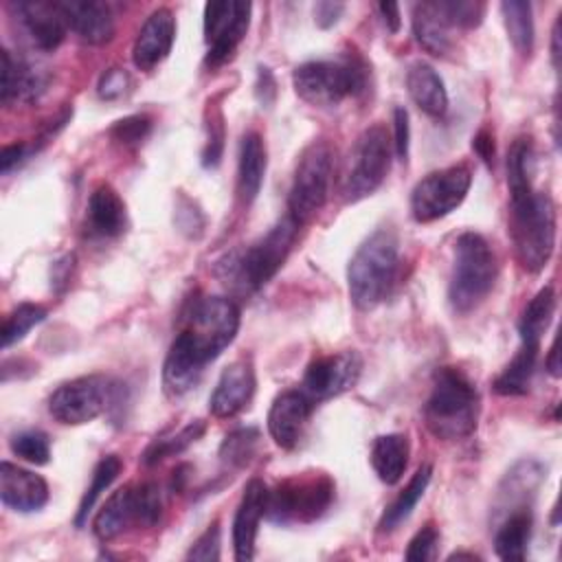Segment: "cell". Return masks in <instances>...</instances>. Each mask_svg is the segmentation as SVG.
Segmentation results:
<instances>
[{
	"instance_id": "obj_26",
	"label": "cell",
	"mask_w": 562,
	"mask_h": 562,
	"mask_svg": "<svg viewBox=\"0 0 562 562\" xmlns=\"http://www.w3.org/2000/svg\"><path fill=\"white\" fill-rule=\"evenodd\" d=\"M130 522H136V503H134V485H125L116 490L105 505L94 516V536L103 542L123 533Z\"/></svg>"
},
{
	"instance_id": "obj_10",
	"label": "cell",
	"mask_w": 562,
	"mask_h": 562,
	"mask_svg": "<svg viewBox=\"0 0 562 562\" xmlns=\"http://www.w3.org/2000/svg\"><path fill=\"white\" fill-rule=\"evenodd\" d=\"M391 145L393 143L382 125H371L358 136L342 184L347 202H358L371 195L384 182L391 169Z\"/></svg>"
},
{
	"instance_id": "obj_13",
	"label": "cell",
	"mask_w": 562,
	"mask_h": 562,
	"mask_svg": "<svg viewBox=\"0 0 562 562\" xmlns=\"http://www.w3.org/2000/svg\"><path fill=\"white\" fill-rule=\"evenodd\" d=\"M250 22V4L222 0V2H206L204 7V40L209 44L206 64L220 66L239 46L248 31Z\"/></svg>"
},
{
	"instance_id": "obj_51",
	"label": "cell",
	"mask_w": 562,
	"mask_h": 562,
	"mask_svg": "<svg viewBox=\"0 0 562 562\" xmlns=\"http://www.w3.org/2000/svg\"><path fill=\"white\" fill-rule=\"evenodd\" d=\"M560 18L562 15H558V20L553 24V31H551V59H553L555 68L560 66Z\"/></svg>"
},
{
	"instance_id": "obj_1",
	"label": "cell",
	"mask_w": 562,
	"mask_h": 562,
	"mask_svg": "<svg viewBox=\"0 0 562 562\" xmlns=\"http://www.w3.org/2000/svg\"><path fill=\"white\" fill-rule=\"evenodd\" d=\"M237 329L239 310L231 299L204 296L193 301L184 316V327L173 338L165 358V391L171 397L189 393L200 382L204 367L233 342Z\"/></svg>"
},
{
	"instance_id": "obj_43",
	"label": "cell",
	"mask_w": 562,
	"mask_h": 562,
	"mask_svg": "<svg viewBox=\"0 0 562 562\" xmlns=\"http://www.w3.org/2000/svg\"><path fill=\"white\" fill-rule=\"evenodd\" d=\"M130 83H132V79H130L127 70L114 66V68H108V70L99 77L97 92H99L101 99L114 101V99L123 97V94L130 90Z\"/></svg>"
},
{
	"instance_id": "obj_17",
	"label": "cell",
	"mask_w": 562,
	"mask_h": 562,
	"mask_svg": "<svg viewBox=\"0 0 562 562\" xmlns=\"http://www.w3.org/2000/svg\"><path fill=\"white\" fill-rule=\"evenodd\" d=\"M314 402L303 391H285L268 411V432L281 448H294L312 415Z\"/></svg>"
},
{
	"instance_id": "obj_48",
	"label": "cell",
	"mask_w": 562,
	"mask_h": 562,
	"mask_svg": "<svg viewBox=\"0 0 562 562\" xmlns=\"http://www.w3.org/2000/svg\"><path fill=\"white\" fill-rule=\"evenodd\" d=\"M22 158H26V145L24 143H13L2 147L0 154V171L9 173L18 162H22Z\"/></svg>"
},
{
	"instance_id": "obj_49",
	"label": "cell",
	"mask_w": 562,
	"mask_h": 562,
	"mask_svg": "<svg viewBox=\"0 0 562 562\" xmlns=\"http://www.w3.org/2000/svg\"><path fill=\"white\" fill-rule=\"evenodd\" d=\"M472 147L483 162H494V136L487 130H479V134L472 138Z\"/></svg>"
},
{
	"instance_id": "obj_33",
	"label": "cell",
	"mask_w": 562,
	"mask_h": 562,
	"mask_svg": "<svg viewBox=\"0 0 562 562\" xmlns=\"http://www.w3.org/2000/svg\"><path fill=\"white\" fill-rule=\"evenodd\" d=\"M507 35L520 55H529L533 48V18L531 4L522 0H507L501 4Z\"/></svg>"
},
{
	"instance_id": "obj_40",
	"label": "cell",
	"mask_w": 562,
	"mask_h": 562,
	"mask_svg": "<svg viewBox=\"0 0 562 562\" xmlns=\"http://www.w3.org/2000/svg\"><path fill=\"white\" fill-rule=\"evenodd\" d=\"M134 503H136V522L151 527L158 522L162 512V498L156 483L134 485Z\"/></svg>"
},
{
	"instance_id": "obj_31",
	"label": "cell",
	"mask_w": 562,
	"mask_h": 562,
	"mask_svg": "<svg viewBox=\"0 0 562 562\" xmlns=\"http://www.w3.org/2000/svg\"><path fill=\"white\" fill-rule=\"evenodd\" d=\"M430 476H432V468L428 463L417 468V472L413 474L408 485L397 494V498L382 514L380 525H378L380 531H393L395 527H400L411 516V512L415 509L417 501L424 496V492H426V487L430 483Z\"/></svg>"
},
{
	"instance_id": "obj_41",
	"label": "cell",
	"mask_w": 562,
	"mask_h": 562,
	"mask_svg": "<svg viewBox=\"0 0 562 562\" xmlns=\"http://www.w3.org/2000/svg\"><path fill=\"white\" fill-rule=\"evenodd\" d=\"M149 130H151V119L149 116L132 114V116H125V119L116 121L110 127V136L114 140H119L121 145H138L140 140L147 138Z\"/></svg>"
},
{
	"instance_id": "obj_6",
	"label": "cell",
	"mask_w": 562,
	"mask_h": 562,
	"mask_svg": "<svg viewBox=\"0 0 562 562\" xmlns=\"http://www.w3.org/2000/svg\"><path fill=\"white\" fill-rule=\"evenodd\" d=\"M496 281V257L479 233H463L454 244L448 299L454 312L468 314L490 294Z\"/></svg>"
},
{
	"instance_id": "obj_25",
	"label": "cell",
	"mask_w": 562,
	"mask_h": 562,
	"mask_svg": "<svg viewBox=\"0 0 562 562\" xmlns=\"http://www.w3.org/2000/svg\"><path fill=\"white\" fill-rule=\"evenodd\" d=\"M406 88L415 105L428 116H443L448 110V92L437 70L424 61H415L406 72Z\"/></svg>"
},
{
	"instance_id": "obj_27",
	"label": "cell",
	"mask_w": 562,
	"mask_h": 562,
	"mask_svg": "<svg viewBox=\"0 0 562 562\" xmlns=\"http://www.w3.org/2000/svg\"><path fill=\"white\" fill-rule=\"evenodd\" d=\"M408 452H411L408 439L400 432L375 437L371 446V465L378 479L386 485H395L406 470Z\"/></svg>"
},
{
	"instance_id": "obj_14",
	"label": "cell",
	"mask_w": 562,
	"mask_h": 562,
	"mask_svg": "<svg viewBox=\"0 0 562 562\" xmlns=\"http://www.w3.org/2000/svg\"><path fill=\"white\" fill-rule=\"evenodd\" d=\"M362 360L356 351H340L312 360L303 375V393L312 402L345 393L358 382Z\"/></svg>"
},
{
	"instance_id": "obj_15",
	"label": "cell",
	"mask_w": 562,
	"mask_h": 562,
	"mask_svg": "<svg viewBox=\"0 0 562 562\" xmlns=\"http://www.w3.org/2000/svg\"><path fill=\"white\" fill-rule=\"evenodd\" d=\"M11 9L40 50H55L64 42L68 24L57 0H22L13 2Z\"/></svg>"
},
{
	"instance_id": "obj_36",
	"label": "cell",
	"mask_w": 562,
	"mask_h": 562,
	"mask_svg": "<svg viewBox=\"0 0 562 562\" xmlns=\"http://www.w3.org/2000/svg\"><path fill=\"white\" fill-rule=\"evenodd\" d=\"M46 318V310L42 305L35 303H20L7 318L2 325V347H11L13 342L22 340L31 327H35L37 323H42Z\"/></svg>"
},
{
	"instance_id": "obj_38",
	"label": "cell",
	"mask_w": 562,
	"mask_h": 562,
	"mask_svg": "<svg viewBox=\"0 0 562 562\" xmlns=\"http://www.w3.org/2000/svg\"><path fill=\"white\" fill-rule=\"evenodd\" d=\"M11 450L20 459L33 463V465H44L50 459V443L48 437L40 430H24L11 437Z\"/></svg>"
},
{
	"instance_id": "obj_11",
	"label": "cell",
	"mask_w": 562,
	"mask_h": 562,
	"mask_svg": "<svg viewBox=\"0 0 562 562\" xmlns=\"http://www.w3.org/2000/svg\"><path fill=\"white\" fill-rule=\"evenodd\" d=\"M472 173L465 165L437 169L422 178L411 193V213L417 222L428 224L452 213L468 195Z\"/></svg>"
},
{
	"instance_id": "obj_22",
	"label": "cell",
	"mask_w": 562,
	"mask_h": 562,
	"mask_svg": "<svg viewBox=\"0 0 562 562\" xmlns=\"http://www.w3.org/2000/svg\"><path fill=\"white\" fill-rule=\"evenodd\" d=\"M66 24L79 40L103 44L114 35V18L105 2L99 0H57Z\"/></svg>"
},
{
	"instance_id": "obj_3",
	"label": "cell",
	"mask_w": 562,
	"mask_h": 562,
	"mask_svg": "<svg viewBox=\"0 0 562 562\" xmlns=\"http://www.w3.org/2000/svg\"><path fill=\"white\" fill-rule=\"evenodd\" d=\"M400 239L391 228H378L353 252L347 268L349 296L356 307L373 310L395 281Z\"/></svg>"
},
{
	"instance_id": "obj_39",
	"label": "cell",
	"mask_w": 562,
	"mask_h": 562,
	"mask_svg": "<svg viewBox=\"0 0 562 562\" xmlns=\"http://www.w3.org/2000/svg\"><path fill=\"white\" fill-rule=\"evenodd\" d=\"M437 11L443 15V20L452 26H461V29H472L481 22L485 7L481 2H472V0H439L435 2Z\"/></svg>"
},
{
	"instance_id": "obj_20",
	"label": "cell",
	"mask_w": 562,
	"mask_h": 562,
	"mask_svg": "<svg viewBox=\"0 0 562 562\" xmlns=\"http://www.w3.org/2000/svg\"><path fill=\"white\" fill-rule=\"evenodd\" d=\"M252 393H255L252 364L248 360H235L222 371L209 397V408L215 417H233L244 406H248Z\"/></svg>"
},
{
	"instance_id": "obj_29",
	"label": "cell",
	"mask_w": 562,
	"mask_h": 562,
	"mask_svg": "<svg viewBox=\"0 0 562 562\" xmlns=\"http://www.w3.org/2000/svg\"><path fill=\"white\" fill-rule=\"evenodd\" d=\"M531 512L527 507L514 509L496 529L494 549L501 560H525L531 538Z\"/></svg>"
},
{
	"instance_id": "obj_16",
	"label": "cell",
	"mask_w": 562,
	"mask_h": 562,
	"mask_svg": "<svg viewBox=\"0 0 562 562\" xmlns=\"http://www.w3.org/2000/svg\"><path fill=\"white\" fill-rule=\"evenodd\" d=\"M268 487L259 479H250L244 487L241 501L233 520V547L235 558L239 562H248L255 558V540L259 531V522L266 516Z\"/></svg>"
},
{
	"instance_id": "obj_21",
	"label": "cell",
	"mask_w": 562,
	"mask_h": 562,
	"mask_svg": "<svg viewBox=\"0 0 562 562\" xmlns=\"http://www.w3.org/2000/svg\"><path fill=\"white\" fill-rule=\"evenodd\" d=\"M0 498L7 507H11L15 512H22V514L37 512L48 501V485L40 474L18 468L9 461H2V465H0Z\"/></svg>"
},
{
	"instance_id": "obj_45",
	"label": "cell",
	"mask_w": 562,
	"mask_h": 562,
	"mask_svg": "<svg viewBox=\"0 0 562 562\" xmlns=\"http://www.w3.org/2000/svg\"><path fill=\"white\" fill-rule=\"evenodd\" d=\"M408 138H411V127H408V112L404 108L393 110V147L400 160H406L408 156Z\"/></svg>"
},
{
	"instance_id": "obj_42",
	"label": "cell",
	"mask_w": 562,
	"mask_h": 562,
	"mask_svg": "<svg viewBox=\"0 0 562 562\" xmlns=\"http://www.w3.org/2000/svg\"><path fill=\"white\" fill-rule=\"evenodd\" d=\"M437 544H439V531L432 527V525H426L422 527L408 542V549H406V560H417V562H424V560H435L437 555Z\"/></svg>"
},
{
	"instance_id": "obj_37",
	"label": "cell",
	"mask_w": 562,
	"mask_h": 562,
	"mask_svg": "<svg viewBox=\"0 0 562 562\" xmlns=\"http://www.w3.org/2000/svg\"><path fill=\"white\" fill-rule=\"evenodd\" d=\"M257 441H259L257 428H237L224 437L220 446V457L228 465H235V468L246 465L257 450Z\"/></svg>"
},
{
	"instance_id": "obj_24",
	"label": "cell",
	"mask_w": 562,
	"mask_h": 562,
	"mask_svg": "<svg viewBox=\"0 0 562 562\" xmlns=\"http://www.w3.org/2000/svg\"><path fill=\"white\" fill-rule=\"evenodd\" d=\"M266 145L257 132L244 134L239 143V162H237V193L239 200L248 206L261 191L266 176Z\"/></svg>"
},
{
	"instance_id": "obj_35",
	"label": "cell",
	"mask_w": 562,
	"mask_h": 562,
	"mask_svg": "<svg viewBox=\"0 0 562 562\" xmlns=\"http://www.w3.org/2000/svg\"><path fill=\"white\" fill-rule=\"evenodd\" d=\"M204 428H206L204 422L195 419V422L187 424L180 432H176V435H171L167 439H156L147 448V452H145V463L154 465V463H158V461H162V459H167L171 454H178V452L187 450L191 443H195L204 435Z\"/></svg>"
},
{
	"instance_id": "obj_2",
	"label": "cell",
	"mask_w": 562,
	"mask_h": 562,
	"mask_svg": "<svg viewBox=\"0 0 562 562\" xmlns=\"http://www.w3.org/2000/svg\"><path fill=\"white\" fill-rule=\"evenodd\" d=\"M479 419V393L470 378L454 367L435 373L432 391L424 404L426 428L443 441L463 439L474 432Z\"/></svg>"
},
{
	"instance_id": "obj_19",
	"label": "cell",
	"mask_w": 562,
	"mask_h": 562,
	"mask_svg": "<svg viewBox=\"0 0 562 562\" xmlns=\"http://www.w3.org/2000/svg\"><path fill=\"white\" fill-rule=\"evenodd\" d=\"M2 66H0V94H2V103L11 105V103H33L42 97V92L46 90L48 83V75L20 59L13 57L11 50L2 48Z\"/></svg>"
},
{
	"instance_id": "obj_47",
	"label": "cell",
	"mask_w": 562,
	"mask_h": 562,
	"mask_svg": "<svg viewBox=\"0 0 562 562\" xmlns=\"http://www.w3.org/2000/svg\"><path fill=\"white\" fill-rule=\"evenodd\" d=\"M342 11H345L342 2H316L314 4V20L321 29H329L338 22Z\"/></svg>"
},
{
	"instance_id": "obj_34",
	"label": "cell",
	"mask_w": 562,
	"mask_h": 562,
	"mask_svg": "<svg viewBox=\"0 0 562 562\" xmlns=\"http://www.w3.org/2000/svg\"><path fill=\"white\" fill-rule=\"evenodd\" d=\"M119 472H121V459L114 457V454H108L97 463V468L92 472V483L86 490V494L81 496V503H79V509H77V516H75L77 527H83V522H86L90 509L94 507L97 498L112 485V481L119 476Z\"/></svg>"
},
{
	"instance_id": "obj_18",
	"label": "cell",
	"mask_w": 562,
	"mask_h": 562,
	"mask_svg": "<svg viewBox=\"0 0 562 562\" xmlns=\"http://www.w3.org/2000/svg\"><path fill=\"white\" fill-rule=\"evenodd\" d=\"M173 37H176V18L171 9L160 7L151 11L132 46V59L136 68L151 70L154 66H158L169 55L173 46Z\"/></svg>"
},
{
	"instance_id": "obj_12",
	"label": "cell",
	"mask_w": 562,
	"mask_h": 562,
	"mask_svg": "<svg viewBox=\"0 0 562 562\" xmlns=\"http://www.w3.org/2000/svg\"><path fill=\"white\" fill-rule=\"evenodd\" d=\"M110 382L101 375H83L61 384L48 400L50 415L66 424L79 426L99 417L110 402Z\"/></svg>"
},
{
	"instance_id": "obj_44",
	"label": "cell",
	"mask_w": 562,
	"mask_h": 562,
	"mask_svg": "<svg viewBox=\"0 0 562 562\" xmlns=\"http://www.w3.org/2000/svg\"><path fill=\"white\" fill-rule=\"evenodd\" d=\"M220 558V527L213 522L189 549L187 560H200V562H211Z\"/></svg>"
},
{
	"instance_id": "obj_32",
	"label": "cell",
	"mask_w": 562,
	"mask_h": 562,
	"mask_svg": "<svg viewBox=\"0 0 562 562\" xmlns=\"http://www.w3.org/2000/svg\"><path fill=\"white\" fill-rule=\"evenodd\" d=\"M553 312H555V292H553L551 285H544L542 290H538V294L522 310V316H520V323H518V331H520L522 342L540 345L542 334L551 325Z\"/></svg>"
},
{
	"instance_id": "obj_23",
	"label": "cell",
	"mask_w": 562,
	"mask_h": 562,
	"mask_svg": "<svg viewBox=\"0 0 562 562\" xmlns=\"http://www.w3.org/2000/svg\"><path fill=\"white\" fill-rule=\"evenodd\" d=\"M88 228L99 237H116L125 231L127 211L121 195L110 184H99L88 200Z\"/></svg>"
},
{
	"instance_id": "obj_7",
	"label": "cell",
	"mask_w": 562,
	"mask_h": 562,
	"mask_svg": "<svg viewBox=\"0 0 562 562\" xmlns=\"http://www.w3.org/2000/svg\"><path fill=\"white\" fill-rule=\"evenodd\" d=\"M292 83L303 101L318 108H331L364 90L367 68L358 57H345L338 61H305L294 68Z\"/></svg>"
},
{
	"instance_id": "obj_50",
	"label": "cell",
	"mask_w": 562,
	"mask_h": 562,
	"mask_svg": "<svg viewBox=\"0 0 562 562\" xmlns=\"http://www.w3.org/2000/svg\"><path fill=\"white\" fill-rule=\"evenodd\" d=\"M380 13H382V20H384V24H386V29L391 31V33H395V31H400V4H395V2H380Z\"/></svg>"
},
{
	"instance_id": "obj_30",
	"label": "cell",
	"mask_w": 562,
	"mask_h": 562,
	"mask_svg": "<svg viewBox=\"0 0 562 562\" xmlns=\"http://www.w3.org/2000/svg\"><path fill=\"white\" fill-rule=\"evenodd\" d=\"M540 345L522 342L518 353L509 360V364L494 380V391L498 395H525L529 391V382L536 369Z\"/></svg>"
},
{
	"instance_id": "obj_4",
	"label": "cell",
	"mask_w": 562,
	"mask_h": 562,
	"mask_svg": "<svg viewBox=\"0 0 562 562\" xmlns=\"http://www.w3.org/2000/svg\"><path fill=\"white\" fill-rule=\"evenodd\" d=\"M512 239L520 266L527 272H540L555 246V204L542 191L512 195Z\"/></svg>"
},
{
	"instance_id": "obj_9",
	"label": "cell",
	"mask_w": 562,
	"mask_h": 562,
	"mask_svg": "<svg viewBox=\"0 0 562 562\" xmlns=\"http://www.w3.org/2000/svg\"><path fill=\"white\" fill-rule=\"evenodd\" d=\"M334 490V481L327 474L285 479L274 490H268L266 518L279 525L312 522L327 512Z\"/></svg>"
},
{
	"instance_id": "obj_53",
	"label": "cell",
	"mask_w": 562,
	"mask_h": 562,
	"mask_svg": "<svg viewBox=\"0 0 562 562\" xmlns=\"http://www.w3.org/2000/svg\"><path fill=\"white\" fill-rule=\"evenodd\" d=\"M187 470H189V465H180L178 470H173V487L176 490H182V483L187 481V474H184Z\"/></svg>"
},
{
	"instance_id": "obj_28",
	"label": "cell",
	"mask_w": 562,
	"mask_h": 562,
	"mask_svg": "<svg viewBox=\"0 0 562 562\" xmlns=\"http://www.w3.org/2000/svg\"><path fill=\"white\" fill-rule=\"evenodd\" d=\"M413 33L417 44L430 55H446L450 50V24L437 11L435 2L413 7Z\"/></svg>"
},
{
	"instance_id": "obj_46",
	"label": "cell",
	"mask_w": 562,
	"mask_h": 562,
	"mask_svg": "<svg viewBox=\"0 0 562 562\" xmlns=\"http://www.w3.org/2000/svg\"><path fill=\"white\" fill-rule=\"evenodd\" d=\"M255 94L259 99L261 105L270 108L274 103V97H277V83H274V77L268 68L259 66V72H257V83H255Z\"/></svg>"
},
{
	"instance_id": "obj_8",
	"label": "cell",
	"mask_w": 562,
	"mask_h": 562,
	"mask_svg": "<svg viewBox=\"0 0 562 562\" xmlns=\"http://www.w3.org/2000/svg\"><path fill=\"white\" fill-rule=\"evenodd\" d=\"M334 167V151L329 143L314 140L299 156L290 195H288V215L301 226L316 217L329 195Z\"/></svg>"
},
{
	"instance_id": "obj_52",
	"label": "cell",
	"mask_w": 562,
	"mask_h": 562,
	"mask_svg": "<svg viewBox=\"0 0 562 562\" xmlns=\"http://www.w3.org/2000/svg\"><path fill=\"white\" fill-rule=\"evenodd\" d=\"M547 369H549V373L553 375V378H560V360H558V338L553 340V345H551V349H549V358H547Z\"/></svg>"
},
{
	"instance_id": "obj_5",
	"label": "cell",
	"mask_w": 562,
	"mask_h": 562,
	"mask_svg": "<svg viewBox=\"0 0 562 562\" xmlns=\"http://www.w3.org/2000/svg\"><path fill=\"white\" fill-rule=\"evenodd\" d=\"M296 233L299 224L290 215L281 217L263 237H259L246 250L233 252L222 261L220 268H224V279H231L244 290L263 288L288 259Z\"/></svg>"
}]
</instances>
